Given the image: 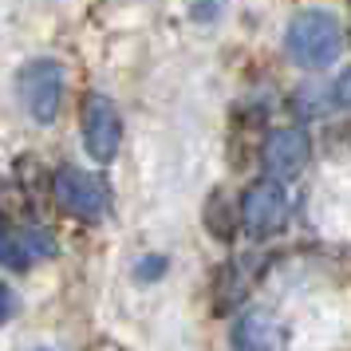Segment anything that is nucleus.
Segmentation results:
<instances>
[{
  "instance_id": "nucleus-1",
  "label": "nucleus",
  "mask_w": 351,
  "mask_h": 351,
  "mask_svg": "<svg viewBox=\"0 0 351 351\" xmlns=\"http://www.w3.org/2000/svg\"><path fill=\"white\" fill-rule=\"evenodd\" d=\"M285 56L304 71H324L343 56V24L328 8H304L285 28Z\"/></svg>"
},
{
  "instance_id": "nucleus-2",
  "label": "nucleus",
  "mask_w": 351,
  "mask_h": 351,
  "mask_svg": "<svg viewBox=\"0 0 351 351\" xmlns=\"http://www.w3.org/2000/svg\"><path fill=\"white\" fill-rule=\"evenodd\" d=\"M64 91H67V71L60 60H28L16 71V95L20 107L28 111L32 123L48 127L56 123V114L64 107Z\"/></svg>"
},
{
  "instance_id": "nucleus-3",
  "label": "nucleus",
  "mask_w": 351,
  "mask_h": 351,
  "mask_svg": "<svg viewBox=\"0 0 351 351\" xmlns=\"http://www.w3.org/2000/svg\"><path fill=\"white\" fill-rule=\"evenodd\" d=\"M56 197L60 206L80 217V221L95 225L111 213V193H107V182L95 178L91 170H80V166H64L56 170Z\"/></svg>"
},
{
  "instance_id": "nucleus-4",
  "label": "nucleus",
  "mask_w": 351,
  "mask_h": 351,
  "mask_svg": "<svg viewBox=\"0 0 351 351\" xmlns=\"http://www.w3.org/2000/svg\"><path fill=\"white\" fill-rule=\"evenodd\" d=\"M288 221V190L285 182H253L245 197H241V225H245V233L256 241L265 237H276Z\"/></svg>"
},
{
  "instance_id": "nucleus-5",
  "label": "nucleus",
  "mask_w": 351,
  "mask_h": 351,
  "mask_svg": "<svg viewBox=\"0 0 351 351\" xmlns=\"http://www.w3.org/2000/svg\"><path fill=\"white\" fill-rule=\"evenodd\" d=\"M83 146L87 154L107 166L119 158V146H123V114L107 95H87L83 103Z\"/></svg>"
},
{
  "instance_id": "nucleus-6",
  "label": "nucleus",
  "mask_w": 351,
  "mask_h": 351,
  "mask_svg": "<svg viewBox=\"0 0 351 351\" xmlns=\"http://www.w3.org/2000/svg\"><path fill=\"white\" fill-rule=\"evenodd\" d=\"M312 158V138L300 127H276L261 146V166L272 182H292Z\"/></svg>"
},
{
  "instance_id": "nucleus-7",
  "label": "nucleus",
  "mask_w": 351,
  "mask_h": 351,
  "mask_svg": "<svg viewBox=\"0 0 351 351\" xmlns=\"http://www.w3.org/2000/svg\"><path fill=\"white\" fill-rule=\"evenodd\" d=\"M51 256H56V237H51L44 225L8 229L4 241H0V261H4L8 272H32L44 261H51Z\"/></svg>"
},
{
  "instance_id": "nucleus-8",
  "label": "nucleus",
  "mask_w": 351,
  "mask_h": 351,
  "mask_svg": "<svg viewBox=\"0 0 351 351\" xmlns=\"http://www.w3.org/2000/svg\"><path fill=\"white\" fill-rule=\"evenodd\" d=\"M280 343H285V332H280L276 316L265 308H249L233 324V348L237 351H280Z\"/></svg>"
},
{
  "instance_id": "nucleus-9",
  "label": "nucleus",
  "mask_w": 351,
  "mask_h": 351,
  "mask_svg": "<svg viewBox=\"0 0 351 351\" xmlns=\"http://www.w3.org/2000/svg\"><path fill=\"white\" fill-rule=\"evenodd\" d=\"M206 229H209V237H217V241L233 237V217H229V206H225L221 193H213V197H209V206H206Z\"/></svg>"
},
{
  "instance_id": "nucleus-10",
  "label": "nucleus",
  "mask_w": 351,
  "mask_h": 351,
  "mask_svg": "<svg viewBox=\"0 0 351 351\" xmlns=\"http://www.w3.org/2000/svg\"><path fill=\"white\" fill-rule=\"evenodd\" d=\"M332 99H335V107H343V111H351V67L339 75V80L332 83Z\"/></svg>"
},
{
  "instance_id": "nucleus-11",
  "label": "nucleus",
  "mask_w": 351,
  "mask_h": 351,
  "mask_svg": "<svg viewBox=\"0 0 351 351\" xmlns=\"http://www.w3.org/2000/svg\"><path fill=\"white\" fill-rule=\"evenodd\" d=\"M217 4H221V0H202V4H193L190 12L197 20H206V16H213V12H217Z\"/></svg>"
},
{
  "instance_id": "nucleus-12",
  "label": "nucleus",
  "mask_w": 351,
  "mask_h": 351,
  "mask_svg": "<svg viewBox=\"0 0 351 351\" xmlns=\"http://www.w3.org/2000/svg\"><path fill=\"white\" fill-rule=\"evenodd\" d=\"M40 351H48V348H40Z\"/></svg>"
}]
</instances>
